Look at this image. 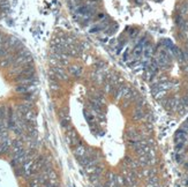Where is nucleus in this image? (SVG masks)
Returning <instances> with one entry per match:
<instances>
[]
</instances>
